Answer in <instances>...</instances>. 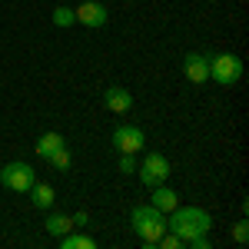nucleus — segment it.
Returning <instances> with one entry per match:
<instances>
[{"mask_svg": "<svg viewBox=\"0 0 249 249\" xmlns=\"http://www.w3.org/2000/svg\"><path fill=\"white\" fill-rule=\"evenodd\" d=\"M43 230L50 232V236H63V232H70L73 230V219H70V216H67V213H50V216H47V219H43Z\"/></svg>", "mask_w": 249, "mask_h": 249, "instance_id": "12", "label": "nucleus"}, {"mask_svg": "<svg viewBox=\"0 0 249 249\" xmlns=\"http://www.w3.org/2000/svg\"><path fill=\"white\" fill-rule=\"evenodd\" d=\"M47 163H50V166H53L57 173H67V170H70V163H73V153H70V146L63 143L60 150H53V153L47 156Z\"/></svg>", "mask_w": 249, "mask_h": 249, "instance_id": "15", "label": "nucleus"}, {"mask_svg": "<svg viewBox=\"0 0 249 249\" xmlns=\"http://www.w3.org/2000/svg\"><path fill=\"white\" fill-rule=\"evenodd\" d=\"M53 199H57V193H53L50 183H34V186H30V203H34L37 210H50Z\"/></svg>", "mask_w": 249, "mask_h": 249, "instance_id": "11", "label": "nucleus"}, {"mask_svg": "<svg viewBox=\"0 0 249 249\" xmlns=\"http://www.w3.org/2000/svg\"><path fill=\"white\" fill-rule=\"evenodd\" d=\"M103 107L110 110V113H130L133 110V93L130 90H123V87H110V90H103Z\"/></svg>", "mask_w": 249, "mask_h": 249, "instance_id": "9", "label": "nucleus"}, {"mask_svg": "<svg viewBox=\"0 0 249 249\" xmlns=\"http://www.w3.org/2000/svg\"><path fill=\"white\" fill-rule=\"evenodd\" d=\"M53 23H57V27H73V23H77L73 7H57V10H53Z\"/></svg>", "mask_w": 249, "mask_h": 249, "instance_id": "16", "label": "nucleus"}, {"mask_svg": "<svg viewBox=\"0 0 249 249\" xmlns=\"http://www.w3.org/2000/svg\"><path fill=\"white\" fill-rule=\"evenodd\" d=\"M150 206H156L160 213H170V210H176V206H179V193L170 190L166 183H160V186H153V190H150Z\"/></svg>", "mask_w": 249, "mask_h": 249, "instance_id": "10", "label": "nucleus"}, {"mask_svg": "<svg viewBox=\"0 0 249 249\" xmlns=\"http://www.w3.org/2000/svg\"><path fill=\"white\" fill-rule=\"evenodd\" d=\"M116 170L123 173V176L136 173V153H120V166H116Z\"/></svg>", "mask_w": 249, "mask_h": 249, "instance_id": "17", "label": "nucleus"}, {"mask_svg": "<svg viewBox=\"0 0 249 249\" xmlns=\"http://www.w3.org/2000/svg\"><path fill=\"white\" fill-rule=\"evenodd\" d=\"M70 219H73V230H80V226H87V223H90V216H87L83 210H80V213H73Z\"/></svg>", "mask_w": 249, "mask_h": 249, "instance_id": "19", "label": "nucleus"}, {"mask_svg": "<svg viewBox=\"0 0 249 249\" xmlns=\"http://www.w3.org/2000/svg\"><path fill=\"white\" fill-rule=\"evenodd\" d=\"M73 14H77V23L90 27V30H100V27H107V20H110V10H107L100 0H83L80 7H73Z\"/></svg>", "mask_w": 249, "mask_h": 249, "instance_id": "7", "label": "nucleus"}, {"mask_svg": "<svg viewBox=\"0 0 249 249\" xmlns=\"http://www.w3.org/2000/svg\"><path fill=\"white\" fill-rule=\"evenodd\" d=\"M60 249H96V239L87 236V232H63L60 236Z\"/></svg>", "mask_w": 249, "mask_h": 249, "instance_id": "13", "label": "nucleus"}, {"mask_svg": "<svg viewBox=\"0 0 249 249\" xmlns=\"http://www.w3.org/2000/svg\"><path fill=\"white\" fill-rule=\"evenodd\" d=\"M183 77L196 83V87H203L206 80H210V57H203V53H186L183 57Z\"/></svg>", "mask_w": 249, "mask_h": 249, "instance_id": "8", "label": "nucleus"}, {"mask_svg": "<svg viewBox=\"0 0 249 249\" xmlns=\"http://www.w3.org/2000/svg\"><path fill=\"white\" fill-rule=\"evenodd\" d=\"M63 143H67V140H63V133L50 130V133H43V136L37 140V156H40V160H47V156L53 153V150H60Z\"/></svg>", "mask_w": 249, "mask_h": 249, "instance_id": "14", "label": "nucleus"}, {"mask_svg": "<svg viewBox=\"0 0 249 249\" xmlns=\"http://www.w3.org/2000/svg\"><path fill=\"white\" fill-rule=\"evenodd\" d=\"M0 183L10 193H30V186L37 183V170L30 163H23V160H14V163H7L0 170Z\"/></svg>", "mask_w": 249, "mask_h": 249, "instance_id": "4", "label": "nucleus"}, {"mask_svg": "<svg viewBox=\"0 0 249 249\" xmlns=\"http://www.w3.org/2000/svg\"><path fill=\"white\" fill-rule=\"evenodd\" d=\"M130 226H133V232L140 236L143 246H156L160 236L166 232V213H160L156 206H150V203L133 206V213H130Z\"/></svg>", "mask_w": 249, "mask_h": 249, "instance_id": "2", "label": "nucleus"}, {"mask_svg": "<svg viewBox=\"0 0 249 249\" xmlns=\"http://www.w3.org/2000/svg\"><path fill=\"white\" fill-rule=\"evenodd\" d=\"M246 239H249V226H246V219H239V223L232 226V243H239V246H243Z\"/></svg>", "mask_w": 249, "mask_h": 249, "instance_id": "18", "label": "nucleus"}, {"mask_svg": "<svg viewBox=\"0 0 249 249\" xmlns=\"http://www.w3.org/2000/svg\"><path fill=\"white\" fill-rule=\"evenodd\" d=\"M143 143H146V136H143V130L133 126V123H120V126L113 130L116 153H140V150H143Z\"/></svg>", "mask_w": 249, "mask_h": 249, "instance_id": "6", "label": "nucleus"}, {"mask_svg": "<svg viewBox=\"0 0 249 249\" xmlns=\"http://www.w3.org/2000/svg\"><path fill=\"white\" fill-rule=\"evenodd\" d=\"M166 230L173 236L183 239V246L196 239V236H206L213 230V216L203 206H176V210L166 213Z\"/></svg>", "mask_w": 249, "mask_h": 249, "instance_id": "1", "label": "nucleus"}, {"mask_svg": "<svg viewBox=\"0 0 249 249\" xmlns=\"http://www.w3.org/2000/svg\"><path fill=\"white\" fill-rule=\"evenodd\" d=\"M210 80H216L219 87H232L243 80V60L236 53H216L210 57Z\"/></svg>", "mask_w": 249, "mask_h": 249, "instance_id": "5", "label": "nucleus"}, {"mask_svg": "<svg viewBox=\"0 0 249 249\" xmlns=\"http://www.w3.org/2000/svg\"><path fill=\"white\" fill-rule=\"evenodd\" d=\"M136 173H140V183H143L146 190H153V186H160V183H166V179H170L173 166H170V160H166L163 153L150 150V153L143 156V163L136 166Z\"/></svg>", "mask_w": 249, "mask_h": 249, "instance_id": "3", "label": "nucleus"}]
</instances>
